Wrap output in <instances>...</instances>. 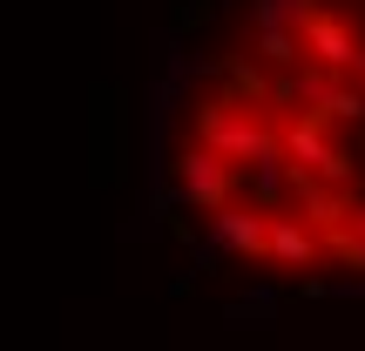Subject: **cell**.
Returning a JSON list of instances; mask_svg holds the SVG:
<instances>
[{
    "mask_svg": "<svg viewBox=\"0 0 365 351\" xmlns=\"http://www.w3.org/2000/svg\"><path fill=\"white\" fill-rule=\"evenodd\" d=\"M318 243H325V250H331V257H339V263H352V271L365 277V236L352 230V223H339V230H325V236H318Z\"/></svg>",
    "mask_w": 365,
    "mask_h": 351,
    "instance_id": "8",
    "label": "cell"
},
{
    "mask_svg": "<svg viewBox=\"0 0 365 351\" xmlns=\"http://www.w3.org/2000/svg\"><path fill=\"white\" fill-rule=\"evenodd\" d=\"M176 189H182V203L217 209V203H230V196H237V162H223L217 149L190 142V149L176 156Z\"/></svg>",
    "mask_w": 365,
    "mask_h": 351,
    "instance_id": "4",
    "label": "cell"
},
{
    "mask_svg": "<svg viewBox=\"0 0 365 351\" xmlns=\"http://www.w3.org/2000/svg\"><path fill=\"white\" fill-rule=\"evenodd\" d=\"M318 108H325L331 122H359V115H365V95H359V88H339V81H331V88L318 95Z\"/></svg>",
    "mask_w": 365,
    "mask_h": 351,
    "instance_id": "9",
    "label": "cell"
},
{
    "mask_svg": "<svg viewBox=\"0 0 365 351\" xmlns=\"http://www.w3.org/2000/svg\"><path fill=\"white\" fill-rule=\"evenodd\" d=\"M217 243L257 263V257H264V209H244V203H217Z\"/></svg>",
    "mask_w": 365,
    "mask_h": 351,
    "instance_id": "7",
    "label": "cell"
},
{
    "mask_svg": "<svg viewBox=\"0 0 365 351\" xmlns=\"http://www.w3.org/2000/svg\"><path fill=\"white\" fill-rule=\"evenodd\" d=\"M284 182H291V203H298V216L312 223L318 236L345 223V209H352V203H345V189H339V182H325L318 169H304V162H284Z\"/></svg>",
    "mask_w": 365,
    "mask_h": 351,
    "instance_id": "6",
    "label": "cell"
},
{
    "mask_svg": "<svg viewBox=\"0 0 365 351\" xmlns=\"http://www.w3.org/2000/svg\"><path fill=\"white\" fill-rule=\"evenodd\" d=\"M345 223H352V230L365 236V209H359V203H352V209H345Z\"/></svg>",
    "mask_w": 365,
    "mask_h": 351,
    "instance_id": "12",
    "label": "cell"
},
{
    "mask_svg": "<svg viewBox=\"0 0 365 351\" xmlns=\"http://www.w3.org/2000/svg\"><path fill=\"white\" fill-rule=\"evenodd\" d=\"M230 95H237V102H257V108H264V102H271V81H264L250 61H237V68H230Z\"/></svg>",
    "mask_w": 365,
    "mask_h": 351,
    "instance_id": "10",
    "label": "cell"
},
{
    "mask_svg": "<svg viewBox=\"0 0 365 351\" xmlns=\"http://www.w3.org/2000/svg\"><path fill=\"white\" fill-rule=\"evenodd\" d=\"M291 34H298V48L312 54L318 68H331L339 81L365 61V41L352 34V21H345V14H331V7H312V0H304V7L291 14Z\"/></svg>",
    "mask_w": 365,
    "mask_h": 351,
    "instance_id": "2",
    "label": "cell"
},
{
    "mask_svg": "<svg viewBox=\"0 0 365 351\" xmlns=\"http://www.w3.org/2000/svg\"><path fill=\"white\" fill-rule=\"evenodd\" d=\"M325 108H304V115H291V122H277V149H284V162H304V169H318L325 182H352L359 176V162L345 156V149H331V135H325Z\"/></svg>",
    "mask_w": 365,
    "mask_h": 351,
    "instance_id": "3",
    "label": "cell"
},
{
    "mask_svg": "<svg viewBox=\"0 0 365 351\" xmlns=\"http://www.w3.org/2000/svg\"><path fill=\"white\" fill-rule=\"evenodd\" d=\"M196 142L217 149L223 162H250V169H264V162H284V149H277V122L250 115L237 95L196 102Z\"/></svg>",
    "mask_w": 365,
    "mask_h": 351,
    "instance_id": "1",
    "label": "cell"
},
{
    "mask_svg": "<svg viewBox=\"0 0 365 351\" xmlns=\"http://www.w3.org/2000/svg\"><path fill=\"white\" fill-rule=\"evenodd\" d=\"M264 257H271L277 271H312V263L325 257V243H318V230L298 209H264Z\"/></svg>",
    "mask_w": 365,
    "mask_h": 351,
    "instance_id": "5",
    "label": "cell"
},
{
    "mask_svg": "<svg viewBox=\"0 0 365 351\" xmlns=\"http://www.w3.org/2000/svg\"><path fill=\"white\" fill-rule=\"evenodd\" d=\"M257 48H264V61H277V68H291V61H298V34H284V27H264V41H257Z\"/></svg>",
    "mask_w": 365,
    "mask_h": 351,
    "instance_id": "11",
    "label": "cell"
}]
</instances>
